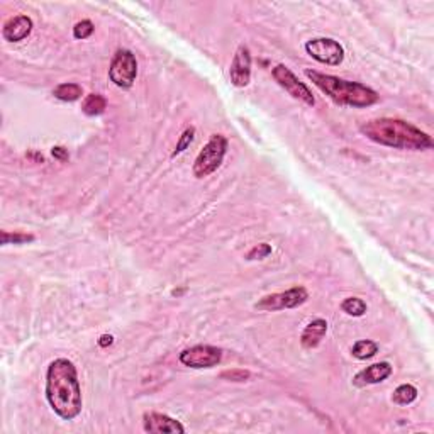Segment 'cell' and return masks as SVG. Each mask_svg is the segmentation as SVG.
Segmentation results:
<instances>
[{
	"mask_svg": "<svg viewBox=\"0 0 434 434\" xmlns=\"http://www.w3.org/2000/svg\"><path fill=\"white\" fill-rule=\"evenodd\" d=\"M46 399L61 419L72 421L82 412V389L75 365L66 358L49 363L46 371Z\"/></svg>",
	"mask_w": 434,
	"mask_h": 434,
	"instance_id": "6da1fadb",
	"label": "cell"
},
{
	"mask_svg": "<svg viewBox=\"0 0 434 434\" xmlns=\"http://www.w3.org/2000/svg\"><path fill=\"white\" fill-rule=\"evenodd\" d=\"M360 131L373 143L395 149L424 151V149H431L434 144L433 137L428 132L421 131L414 124L402 119H371L368 123L361 124Z\"/></svg>",
	"mask_w": 434,
	"mask_h": 434,
	"instance_id": "7a4b0ae2",
	"label": "cell"
},
{
	"mask_svg": "<svg viewBox=\"0 0 434 434\" xmlns=\"http://www.w3.org/2000/svg\"><path fill=\"white\" fill-rule=\"evenodd\" d=\"M306 77L314 83L317 89L323 90L329 99L335 100L340 106L363 108L378 102L377 92L363 85V83L343 80L340 77L316 72V70H306Z\"/></svg>",
	"mask_w": 434,
	"mask_h": 434,
	"instance_id": "3957f363",
	"label": "cell"
},
{
	"mask_svg": "<svg viewBox=\"0 0 434 434\" xmlns=\"http://www.w3.org/2000/svg\"><path fill=\"white\" fill-rule=\"evenodd\" d=\"M228 153V140L223 135H214L209 143L200 149L194 163V175L197 178H206L214 173L223 163Z\"/></svg>",
	"mask_w": 434,
	"mask_h": 434,
	"instance_id": "277c9868",
	"label": "cell"
},
{
	"mask_svg": "<svg viewBox=\"0 0 434 434\" xmlns=\"http://www.w3.org/2000/svg\"><path fill=\"white\" fill-rule=\"evenodd\" d=\"M137 61L136 56L129 49H119L112 58L111 68H108V78L119 89H131L136 82Z\"/></svg>",
	"mask_w": 434,
	"mask_h": 434,
	"instance_id": "5b68a950",
	"label": "cell"
},
{
	"mask_svg": "<svg viewBox=\"0 0 434 434\" xmlns=\"http://www.w3.org/2000/svg\"><path fill=\"white\" fill-rule=\"evenodd\" d=\"M306 51L323 65L337 66L345 60V48L331 37H316L306 43Z\"/></svg>",
	"mask_w": 434,
	"mask_h": 434,
	"instance_id": "8992f818",
	"label": "cell"
},
{
	"mask_svg": "<svg viewBox=\"0 0 434 434\" xmlns=\"http://www.w3.org/2000/svg\"><path fill=\"white\" fill-rule=\"evenodd\" d=\"M271 75H273L275 82H277L282 89L289 92L292 97L300 100V102H304L306 106H314L316 99L314 95H312L311 89H309L306 83L300 82L290 68H287L285 65H277L271 70Z\"/></svg>",
	"mask_w": 434,
	"mask_h": 434,
	"instance_id": "52a82bcc",
	"label": "cell"
},
{
	"mask_svg": "<svg viewBox=\"0 0 434 434\" xmlns=\"http://www.w3.org/2000/svg\"><path fill=\"white\" fill-rule=\"evenodd\" d=\"M309 299V292L304 287H294V289L280 292V294H271L258 300L254 307L260 311H283V309H295L302 306Z\"/></svg>",
	"mask_w": 434,
	"mask_h": 434,
	"instance_id": "ba28073f",
	"label": "cell"
},
{
	"mask_svg": "<svg viewBox=\"0 0 434 434\" xmlns=\"http://www.w3.org/2000/svg\"><path fill=\"white\" fill-rule=\"evenodd\" d=\"M223 360V349L211 345H197L183 349L180 361L190 368H212Z\"/></svg>",
	"mask_w": 434,
	"mask_h": 434,
	"instance_id": "9c48e42d",
	"label": "cell"
},
{
	"mask_svg": "<svg viewBox=\"0 0 434 434\" xmlns=\"http://www.w3.org/2000/svg\"><path fill=\"white\" fill-rule=\"evenodd\" d=\"M229 77L235 87H246L252 80V53L246 44H240L236 49L235 58H232L231 68H229Z\"/></svg>",
	"mask_w": 434,
	"mask_h": 434,
	"instance_id": "30bf717a",
	"label": "cell"
},
{
	"mask_svg": "<svg viewBox=\"0 0 434 434\" xmlns=\"http://www.w3.org/2000/svg\"><path fill=\"white\" fill-rule=\"evenodd\" d=\"M143 428L149 434H182L185 428L173 417L160 412H146L143 416Z\"/></svg>",
	"mask_w": 434,
	"mask_h": 434,
	"instance_id": "8fae6325",
	"label": "cell"
},
{
	"mask_svg": "<svg viewBox=\"0 0 434 434\" xmlns=\"http://www.w3.org/2000/svg\"><path fill=\"white\" fill-rule=\"evenodd\" d=\"M392 375V365L387 361L375 363V365L366 366L365 370L358 371L354 375L353 383L356 387H365V385H375V383H382L383 380H387Z\"/></svg>",
	"mask_w": 434,
	"mask_h": 434,
	"instance_id": "7c38bea8",
	"label": "cell"
},
{
	"mask_svg": "<svg viewBox=\"0 0 434 434\" xmlns=\"http://www.w3.org/2000/svg\"><path fill=\"white\" fill-rule=\"evenodd\" d=\"M32 31V20L27 16H16L6 20L2 27V36L4 39L9 41V43H19V41L26 39Z\"/></svg>",
	"mask_w": 434,
	"mask_h": 434,
	"instance_id": "4fadbf2b",
	"label": "cell"
},
{
	"mask_svg": "<svg viewBox=\"0 0 434 434\" xmlns=\"http://www.w3.org/2000/svg\"><path fill=\"white\" fill-rule=\"evenodd\" d=\"M326 333H328V323L324 319L311 321L302 331V335H300V343L306 349L317 348L321 341L324 340Z\"/></svg>",
	"mask_w": 434,
	"mask_h": 434,
	"instance_id": "5bb4252c",
	"label": "cell"
},
{
	"mask_svg": "<svg viewBox=\"0 0 434 434\" xmlns=\"http://www.w3.org/2000/svg\"><path fill=\"white\" fill-rule=\"evenodd\" d=\"M107 107V100L102 97L100 94H90L87 95L85 100L82 104V111L85 116H90V118H95V116L104 114Z\"/></svg>",
	"mask_w": 434,
	"mask_h": 434,
	"instance_id": "9a60e30c",
	"label": "cell"
},
{
	"mask_svg": "<svg viewBox=\"0 0 434 434\" xmlns=\"http://www.w3.org/2000/svg\"><path fill=\"white\" fill-rule=\"evenodd\" d=\"M53 95L63 102H75L82 97L83 90L78 83H61L53 90Z\"/></svg>",
	"mask_w": 434,
	"mask_h": 434,
	"instance_id": "2e32d148",
	"label": "cell"
},
{
	"mask_svg": "<svg viewBox=\"0 0 434 434\" xmlns=\"http://www.w3.org/2000/svg\"><path fill=\"white\" fill-rule=\"evenodd\" d=\"M378 353V345L371 340H360L353 345L352 354L358 360H368Z\"/></svg>",
	"mask_w": 434,
	"mask_h": 434,
	"instance_id": "e0dca14e",
	"label": "cell"
},
{
	"mask_svg": "<svg viewBox=\"0 0 434 434\" xmlns=\"http://www.w3.org/2000/svg\"><path fill=\"white\" fill-rule=\"evenodd\" d=\"M417 399V389L411 383H404V385H399L397 389L394 390V395H392V400L399 406H409Z\"/></svg>",
	"mask_w": 434,
	"mask_h": 434,
	"instance_id": "ac0fdd59",
	"label": "cell"
},
{
	"mask_svg": "<svg viewBox=\"0 0 434 434\" xmlns=\"http://www.w3.org/2000/svg\"><path fill=\"white\" fill-rule=\"evenodd\" d=\"M341 309H343V312H346L348 316L361 317L366 312V302H365V300L358 299V297H348V299L343 300V304H341Z\"/></svg>",
	"mask_w": 434,
	"mask_h": 434,
	"instance_id": "d6986e66",
	"label": "cell"
},
{
	"mask_svg": "<svg viewBox=\"0 0 434 434\" xmlns=\"http://www.w3.org/2000/svg\"><path fill=\"white\" fill-rule=\"evenodd\" d=\"M35 241V236L26 235V232H9V231H2L0 235V243L2 244H26Z\"/></svg>",
	"mask_w": 434,
	"mask_h": 434,
	"instance_id": "ffe728a7",
	"label": "cell"
},
{
	"mask_svg": "<svg viewBox=\"0 0 434 434\" xmlns=\"http://www.w3.org/2000/svg\"><path fill=\"white\" fill-rule=\"evenodd\" d=\"M194 135H195V129L194 128H189L185 129V132L180 136V141L177 143V148H175V151L172 153V156H177V154H180L185 151L187 148H189L192 141H194Z\"/></svg>",
	"mask_w": 434,
	"mask_h": 434,
	"instance_id": "44dd1931",
	"label": "cell"
},
{
	"mask_svg": "<svg viewBox=\"0 0 434 434\" xmlns=\"http://www.w3.org/2000/svg\"><path fill=\"white\" fill-rule=\"evenodd\" d=\"M92 32H94V24L90 20H80L73 27V36L77 39H87V37L92 36Z\"/></svg>",
	"mask_w": 434,
	"mask_h": 434,
	"instance_id": "7402d4cb",
	"label": "cell"
},
{
	"mask_svg": "<svg viewBox=\"0 0 434 434\" xmlns=\"http://www.w3.org/2000/svg\"><path fill=\"white\" fill-rule=\"evenodd\" d=\"M268 254H271V246L266 243H261L258 246H254L253 249H249V253L246 254V260H263V258H266Z\"/></svg>",
	"mask_w": 434,
	"mask_h": 434,
	"instance_id": "603a6c76",
	"label": "cell"
},
{
	"mask_svg": "<svg viewBox=\"0 0 434 434\" xmlns=\"http://www.w3.org/2000/svg\"><path fill=\"white\" fill-rule=\"evenodd\" d=\"M221 378L231 380V382H246L249 378L248 370H228L221 373Z\"/></svg>",
	"mask_w": 434,
	"mask_h": 434,
	"instance_id": "cb8c5ba5",
	"label": "cell"
},
{
	"mask_svg": "<svg viewBox=\"0 0 434 434\" xmlns=\"http://www.w3.org/2000/svg\"><path fill=\"white\" fill-rule=\"evenodd\" d=\"M51 154L60 161L68 160V151H66L65 148H61V146H54V148L51 149Z\"/></svg>",
	"mask_w": 434,
	"mask_h": 434,
	"instance_id": "d4e9b609",
	"label": "cell"
},
{
	"mask_svg": "<svg viewBox=\"0 0 434 434\" xmlns=\"http://www.w3.org/2000/svg\"><path fill=\"white\" fill-rule=\"evenodd\" d=\"M112 343H114V337H112L111 335H102L99 340V346H102V348H107V346H111Z\"/></svg>",
	"mask_w": 434,
	"mask_h": 434,
	"instance_id": "484cf974",
	"label": "cell"
}]
</instances>
